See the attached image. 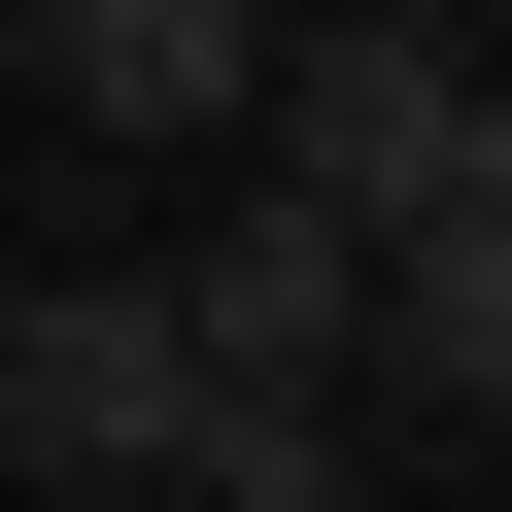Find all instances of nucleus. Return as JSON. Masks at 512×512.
<instances>
[{"mask_svg":"<svg viewBox=\"0 0 512 512\" xmlns=\"http://www.w3.org/2000/svg\"><path fill=\"white\" fill-rule=\"evenodd\" d=\"M171 342L274 376V410H342V376H376V239H342V205H239L205 274H171Z\"/></svg>","mask_w":512,"mask_h":512,"instance_id":"7ed1b4c3","label":"nucleus"},{"mask_svg":"<svg viewBox=\"0 0 512 512\" xmlns=\"http://www.w3.org/2000/svg\"><path fill=\"white\" fill-rule=\"evenodd\" d=\"M444 171H478V205H512V69H478V103H444Z\"/></svg>","mask_w":512,"mask_h":512,"instance_id":"423d86ee","label":"nucleus"},{"mask_svg":"<svg viewBox=\"0 0 512 512\" xmlns=\"http://www.w3.org/2000/svg\"><path fill=\"white\" fill-rule=\"evenodd\" d=\"M376 342L512 410V205H478V171H444V205H376Z\"/></svg>","mask_w":512,"mask_h":512,"instance_id":"39448f33","label":"nucleus"},{"mask_svg":"<svg viewBox=\"0 0 512 512\" xmlns=\"http://www.w3.org/2000/svg\"><path fill=\"white\" fill-rule=\"evenodd\" d=\"M35 103H103V137H239V103H274V0H35Z\"/></svg>","mask_w":512,"mask_h":512,"instance_id":"20e7f679","label":"nucleus"},{"mask_svg":"<svg viewBox=\"0 0 512 512\" xmlns=\"http://www.w3.org/2000/svg\"><path fill=\"white\" fill-rule=\"evenodd\" d=\"M444 103H478V69L376 0V35H274V103H239V137H274V205H342V239H376V205H444Z\"/></svg>","mask_w":512,"mask_h":512,"instance_id":"f03ea898","label":"nucleus"},{"mask_svg":"<svg viewBox=\"0 0 512 512\" xmlns=\"http://www.w3.org/2000/svg\"><path fill=\"white\" fill-rule=\"evenodd\" d=\"M171 410H205L171 274H69V308H0V478H171Z\"/></svg>","mask_w":512,"mask_h":512,"instance_id":"f257e3e1","label":"nucleus"}]
</instances>
